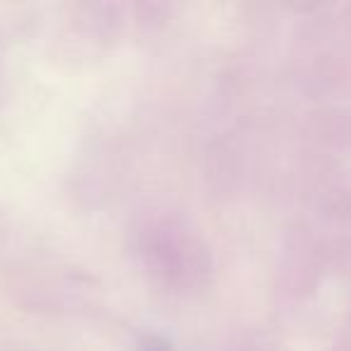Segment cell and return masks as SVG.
Returning <instances> with one entry per match:
<instances>
[{
  "label": "cell",
  "mask_w": 351,
  "mask_h": 351,
  "mask_svg": "<svg viewBox=\"0 0 351 351\" xmlns=\"http://www.w3.org/2000/svg\"><path fill=\"white\" fill-rule=\"evenodd\" d=\"M142 351H173V346L161 337H147L142 341Z\"/></svg>",
  "instance_id": "1"
}]
</instances>
